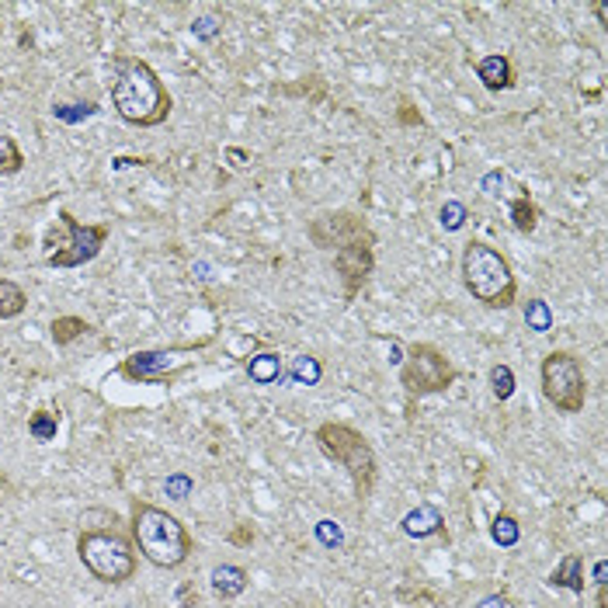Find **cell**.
Masks as SVG:
<instances>
[{"label":"cell","mask_w":608,"mask_h":608,"mask_svg":"<svg viewBox=\"0 0 608 608\" xmlns=\"http://www.w3.org/2000/svg\"><path fill=\"white\" fill-rule=\"evenodd\" d=\"M212 591H216V598L219 602H237L240 595L251 587V574L237 567V563H219V567H212Z\"/></svg>","instance_id":"obj_14"},{"label":"cell","mask_w":608,"mask_h":608,"mask_svg":"<svg viewBox=\"0 0 608 608\" xmlns=\"http://www.w3.org/2000/svg\"><path fill=\"white\" fill-rule=\"evenodd\" d=\"M598 608H608V584H598Z\"/></svg>","instance_id":"obj_34"},{"label":"cell","mask_w":608,"mask_h":608,"mask_svg":"<svg viewBox=\"0 0 608 608\" xmlns=\"http://www.w3.org/2000/svg\"><path fill=\"white\" fill-rule=\"evenodd\" d=\"M56 431H59V410H53V407H39V410L28 414V435H31V442L46 445V442H53L56 438Z\"/></svg>","instance_id":"obj_19"},{"label":"cell","mask_w":608,"mask_h":608,"mask_svg":"<svg viewBox=\"0 0 608 608\" xmlns=\"http://www.w3.org/2000/svg\"><path fill=\"white\" fill-rule=\"evenodd\" d=\"M129 539L139 556L154 563L157 570H178L195 553V539L185 522L171 515L167 507L139 501V498L129 504Z\"/></svg>","instance_id":"obj_2"},{"label":"cell","mask_w":608,"mask_h":608,"mask_svg":"<svg viewBox=\"0 0 608 608\" xmlns=\"http://www.w3.org/2000/svg\"><path fill=\"white\" fill-rule=\"evenodd\" d=\"M525 323H529V330L535 334H546V330H553V310H550V303L546 299H529L525 303Z\"/></svg>","instance_id":"obj_25"},{"label":"cell","mask_w":608,"mask_h":608,"mask_svg":"<svg viewBox=\"0 0 608 608\" xmlns=\"http://www.w3.org/2000/svg\"><path fill=\"white\" fill-rule=\"evenodd\" d=\"M480 608H507V598L504 595H490V598H483Z\"/></svg>","instance_id":"obj_32"},{"label":"cell","mask_w":608,"mask_h":608,"mask_svg":"<svg viewBox=\"0 0 608 608\" xmlns=\"http://www.w3.org/2000/svg\"><path fill=\"white\" fill-rule=\"evenodd\" d=\"M400 386L410 400L435 397L452 390V383L459 379V369L442 348L427 341H410L407 344V358L397 372Z\"/></svg>","instance_id":"obj_8"},{"label":"cell","mask_w":608,"mask_h":608,"mask_svg":"<svg viewBox=\"0 0 608 608\" xmlns=\"http://www.w3.org/2000/svg\"><path fill=\"white\" fill-rule=\"evenodd\" d=\"M191 35H198V39L212 42V39L219 35V25H216V18H198V22L191 25Z\"/></svg>","instance_id":"obj_29"},{"label":"cell","mask_w":608,"mask_h":608,"mask_svg":"<svg viewBox=\"0 0 608 608\" xmlns=\"http://www.w3.org/2000/svg\"><path fill=\"white\" fill-rule=\"evenodd\" d=\"M595 581L608 584V560H598V563H595Z\"/></svg>","instance_id":"obj_33"},{"label":"cell","mask_w":608,"mask_h":608,"mask_svg":"<svg viewBox=\"0 0 608 608\" xmlns=\"http://www.w3.org/2000/svg\"><path fill=\"white\" fill-rule=\"evenodd\" d=\"M94 327L87 323L84 317H74V313H63L49 323V338H53L56 348H70L74 341H80L84 334H91Z\"/></svg>","instance_id":"obj_18"},{"label":"cell","mask_w":608,"mask_h":608,"mask_svg":"<svg viewBox=\"0 0 608 608\" xmlns=\"http://www.w3.org/2000/svg\"><path fill=\"white\" fill-rule=\"evenodd\" d=\"M375 243L379 240H355L334 251V275L341 282L344 303H355L358 292L369 286L372 271H375Z\"/></svg>","instance_id":"obj_11"},{"label":"cell","mask_w":608,"mask_h":608,"mask_svg":"<svg viewBox=\"0 0 608 608\" xmlns=\"http://www.w3.org/2000/svg\"><path fill=\"white\" fill-rule=\"evenodd\" d=\"M209 341H198V344H185V348H150V351H133L129 358L119 362V375L129 379V383H139V386H167L174 383L178 375H185L195 362L185 358V362H174V355L181 351H195Z\"/></svg>","instance_id":"obj_9"},{"label":"cell","mask_w":608,"mask_h":608,"mask_svg":"<svg viewBox=\"0 0 608 608\" xmlns=\"http://www.w3.org/2000/svg\"><path fill=\"white\" fill-rule=\"evenodd\" d=\"M111 237V223H80L70 209L56 212L53 234L46 237V265L49 268H84L91 265Z\"/></svg>","instance_id":"obj_6"},{"label":"cell","mask_w":608,"mask_h":608,"mask_svg":"<svg viewBox=\"0 0 608 608\" xmlns=\"http://www.w3.org/2000/svg\"><path fill=\"white\" fill-rule=\"evenodd\" d=\"M25 154H22V146H18V139L7 133H0V178H14V174H22L25 171Z\"/></svg>","instance_id":"obj_21"},{"label":"cell","mask_w":608,"mask_h":608,"mask_svg":"<svg viewBox=\"0 0 608 608\" xmlns=\"http://www.w3.org/2000/svg\"><path fill=\"white\" fill-rule=\"evenodd\" d=\"M28 310V292L14 278H0V320H18Z\"/></svg>","instance_id":"obj_20"},{"label":"cell","mask_w":608,"mask_h":608,"mask_svg":"<svg viewBox=\"0 0 608 608\" xmlns=\"http://www.w3.org/2000/svg\"><path fill=\"white\" fill-rule=\"evenodd\" d=\"M247 375H251V383H258V386L282 383V355H278V351L251 355V358H247Z\"/></svg>","instance_id":"obj_17"},{"label":"cell","mask_w":608,"mask_h":608,"mask_svg":"<svg viewBox=\"0 0 608 608\" xmlns=\"http://www.w3.org/2000/svg\"><path fill=\"white\" fill-rule=\"evenodd\" d=\"M188 494H191V480H188L185 473H178V476H171V480H167V498L185 501Z\"/></svg>","instance_id":"obj_28"},{"label":"cell","mask_w":608,"mask_h":608,"mask_svg":"<svg viewBox=\"0 0 608 608\" xmlns=\"http://www.w3.org/2000/svg\"><path fill=\"white\" fill-rule=\"evenodd\" d=\"M550 587H563V591H574L584 595V556L581 553H567L550 574Z\"/></svg>","instance_id":"obj_16"},{"label":"cell","mask_w":608,"mask_h":608,"mask_svg":"<svg viewBox=\"0 0 608 608\" xmlns=\"http://www.w3.org/2000/svg\"><path fill=\"white\" fill-rule=\"evenodd\" d=\"M501 202L507 206L511 212V226H515V234H522V237H532L535 230H539V206H535V198H532V191L525 185H518V181H511V191L501 195Z\"/></svg>","instance_id":"obj_13"},{"label":"cell","mask_w":608,"mask_h":608,"mask_svg":"<svg viewBox=\"0 0 608 608\" xmlns=\"http://www.w3.org/2000/svg\"><path fill=\"white\" fill-rule=\"evenodd\" d=\"M438 219H442L445 230H463L466 226V206L463 202H445L442 212H438Z\"/></svg>","instance_id":"obj_26"},{"label":"cell","mask_w":608,"mask_h":608,"mask_svg":"<svg viewBox=\"0 0 608 608\" xmlns=\"http://www.w3.org/2000/svg\"><path fill=\"white\" fill-rule=\"evenodd\" d=\"M539 386L556 414H581L587 403V375L570 348H553L539 362Z\"/></svg>","instance_id":"obj_7"},{"label":"cell","mask_w":608,"mask_h":608,"mask_svg":"<svg viewBox=\"0 0 608 608\" xmlns=\"http://www.w3.org/2000/svg\"><path fill=\"white\" fill-rule=\"evenodd\" d=\"M230 542H234V546H251V542H254V529H251V525H237V529L230 532Z\"/></svg>","instance_id":"obj_31"},{"label":"cell","mask_w":608,"mask_h":608,"mask_svg":"<svg viewBox=\"0 0 608 608\" xmlns=\"http://www.w3.org/2000/svg\"><path fill=\"white\" fill-rule=\"evenodd\" d=\"M306 237L317 251H338V247L355 243V240H379L369 219L355 209H334L313 216L306 223Z\"/></svg>","instance_id":"obj_10"},{"label":"cell","mask_w":608,"mask_h":608,"mask_svg":"<svg viewBox=\"0 0 608 608\" xmlns=\"http://www.w3.org/2000/svg\"><path fill=\"white\" fill-rule=\"evenodd\" d=\"M400 529H403V535H410V539L442 535V532H445V515H442L438 507H431V504H421V507H414V511L403 515Z\"/></svg>","instance_id":"obj_15"},{"label":"cell","mask_w":608,"mask_h":608,"mask_svg":"<svg viewBox=\"0 0 608 608\" xmlns=\"http://www.w3.org/2000/svg\"><path fill=\"white\" fill-rule=\"evenodd\" d=\"M473 74L476 80L483 84V91H490V94H501V91H511L515 87V59L507 53H487L480 56L473 63Z\"/></svg>","instance_id":"obj_12"},{"label":"cell","mask_w":608,"mask_h":608,"mask_svg":"<svg viewBox=\"0 0 608 608\" xmlns=\"http://www.w3.org/2000/svg\"><path fill=\"white\" fill-rule=\"evenodd\" d=\"M289 379L292 383H299V386H317L320 379H323V366H320V358H313V355H299V358H292Z\"/></svg>","instance_id":"obj_24"},{"label":"cell","mask_w":608,"mask_h":608,"mask_svg":"<svg viewBox=\"0 0 608 608\" xmlns=\"http://www.w3.org/2000/svg\"><path fill=\"white\" fill-rule=\"evenodd\" d=\"M515 390H518V379H515V369H511L507 362H498V366L490 369V393H494V400H501V403H507V400L515 397Z\"/></svg>","instance_id":"obj_23"},{"label":"cell","mask_w":608,"mask_h":608,"mask_svg":"<svg viewBox=\"0 0 608 608\" xmlns=\"http://www.w3.org/2000/svg\"><path fill=\"white\" fill-rule=\"evenodd\" d=\"M111 108L126 126L157 129L171 119L174 98L146 59L122 56L115 63V80H111Z\"/></svg>","instance_id":"obj_1"},{"label":"cell","mask_w":608,"mask_h":608,"mask_svg":"<svg viewBox=\"0 0 608 608\" xmlns=\"http://www.w3.org/2000/svg\"><path fill=\"white\" fill-rule=\"evenodd\" d=\"M313 442L330 463H338L344 473L351 476L358 504L369 501L375 494V483H379V459H375V449H372L369 438L358 427H351L344 421H323L313 431Z\"/></svg>","instance_id":"obj_4"},{"label":"cell","mask_w":608,"mask_h":608,"mask_svg":"<svg viewBox=\"0 0 608 608\" xmlns=\"http://www.w3.org/2000/svg\"><path fill=\"white\" fill-rule=\"evenodd\" d=\"M490 539L504 546V550H511V546H518V539H522V525H518V518L515 515H494V525H490Z\"/></svg>","instance_id":"obj_22"},{"label":"cell","mask_w":608,"mask_h":608,"mask_svg":"<svg viewBox=\"0 0 608 608\" xmlns=\"http://www.w3.org/2000/svg\"><path fill=\"white\" fill-rule=\"evenodd\" d=\"M400 126H421V111H414V105L410 101H400V111H397Z\"/></svg>","instance_id":"obj_30"},{"label":"cell","mask_w":608,"mask_h":608,"mask_svg":"<svg viewBox=\"0 0 608 608\" xmlns=\"http://www.w3.org/2000/svg\"><path fill=\"white\" fill-rule=\"evenodd\" d=\"M463 286L487 310H511L518 303V278L511 258L487 240H470L459 258Z\"/></svg>","instance_id":"obj_3"},{"label":"cell","mask_w":608,"mask_h":608,"mask_svg":"<svg viewBox=\"0 0 608 608\" xmlns=\"http://www.w3.org/2000/svg\"><path fill=\"white\" fill-rule=\"evenodd\" d=\"M77 556L84 570L101 584H129L136 577V546L126 532L111 529H80L77 535Z\"/></svg>","instance_id":"obj_5"},{"label":"cell","mask_w":608,"mask_h":608,"mask_svg":"<svg viewBox=\"0 0 608 608\" xmlns=\"http://www.w3.org/2000/svg\"><path fill=\"white\" fill-rule=\"evenodd\" d=\"M317 539L323 542V546H330V550H338L344 542L341 529H338V522H330V518H320L317 522Z\"/></svg>","instance_id":"obj_27"}]
</instances>
